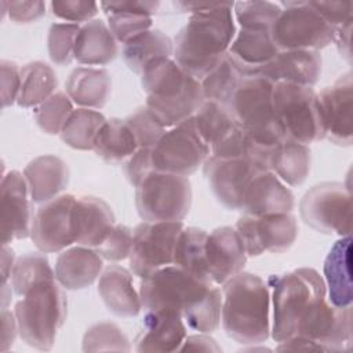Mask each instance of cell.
Instances as JSON below:
<instances>
[{"mask_svg": "<svg viewBox=\"0 0 353 353\" xmlns=\"http://www.w3.org/2000/svg\"><path fill=\"white\" fill-rule=\"evenodd\" d=\"M233 1L215 3L211 8L190 14L174 40V61L201 80L228 52L236 34Z\"/></svg>", "mask_w": 353, "mask_h": 353, "instance_id": "cell-1", "label": "cell"}, {"mask_svg": "<svg viewBox=\"0 0 353 353\" xmlns=\"http://www.w3.org/2000/svg\"><path fill=\"white\" fill-rule=\"evenodd\" d=\"M141 84L148 95L145 106L165 128L193 117L204 102L200 80L171 58L152 61L141 73Z\"/></svg>", "mask_w": 353, "mask_h": 353, "instance_id": "cell-2", "label": "cell"}, {"mask_svg": "<svg viewBox=\"0 0 353 353\" xmlns=\"http://www.w3.org/2000/svg\"><path fill=\"white\" fill-rule=\"evenodd\" d=\"M270 291L259 276L240 272L222 287L221 321L229 338L241 345H258L270 335Z\"/></svg>", "mask_w": 353, "mask_h": 353, "instance_id": "cell-3", "label": "cell"}, {"mask_svg": "<svg viewBox=\"0 0 353 353\" xmlns=\"http://www.w3.org/2000/svg\"><path fill=\"white\" fill-rule=\"evenodd\" d=\"M272 288V338L279 343L295 335L309 309L327 295L324 279L312 268H299L281 276L269 277Z\"/></svg>", "mask_w": 353, "mask_h": 353, "instance_id": "cell-4", "label": "cell"}, {"mask_svg": "<svg viewBox=\"0 0 353 353\" xmlns=\"http://www.w3.org/2000/svg\"><path fill=\"white\" fill-rule=\"evenodd\" d=\"M57 279L33 285L15 303L14 314L23 342L37 350H51L68 316V298Z\"/></svg>", "mask_w": 353, "mask_h": 353, "instance_id": "cell-5", "label": "cell"}, {"mask_svg": "<svg viewBox=\"0 0 353 353\" xmlns=\"http://www.w3.org/2000/svg\"><path fill=\"white\" fill-rule=\"evenodd\" d=\"M274 83L263 76L243 77L226 108L236 124L256 143L273 149L285 139L273 109Z\"/></svg>", "mask_w": 353, "mask_h": 353, "instance_id": "cell-6", "label": "cell"}, {"mask_svg": "<svg viewBox=\"0 0 353 353\" xmlns=\"http://www.w3.org/2000/svg\"><path fill=\"white\" fill-rule=\"evenodd\" d=\"M211 287V280L172 263L141 279L139 298L145 310L172 312L182 317Z\"/></svg>", "mask_w": 353, "mask_h": 353, "instance_id": "cell-7", "label": "cell"}, {"mask_svg": "<svg viewBox=\"0 0 353 353\" xmlns=\"http://www.w3.org/2000/svg\"><path fill=\"white\" fill-rule=\"evenodd\" d=\"M273 109L285 138L303 145L325 138L319 95L312 87L276 83Z\"/></svg>", "mask_w": 353, "mask_h": 353, "instance_id": "cell-8", "label": "cell"}, {"mask_svg": "<svg viewBox=\"0 0 353 353\" xmlns=\"http://www.w3.org/2000/svg\"><path fill=\"white\" fill-rule=\"evenodd\" d=\"M135 205L142 221H182L192 205V185L188 176L153 171L135 190Z\"/></svg>", "mask_w": 353, "mask_h": 353, "instance_id": "cell-9", "label": "cell"}, {"mask_svg": "<svg viewBox=\"0 0 353 353\" xmlns=\"http://www.w3.org/2000/svg\"><path fill=\"white\" fill-rule=\"evenodd\" d=\"M270 34L279 48L319 51L334 43L335 29L310 6L309 1H283Z\"/></svg>", "mask_w": 353, "mask_h": 353, "instance_id": "cell-10", "label": "cell"}, {"mask_svg": "<svg viewBox=\"0 0 353 353\" xmlns=\"http://www.w3.org/2000/svg\"><path fill=\"white\" fill-rule=\"evenodd\" d=\"M302 221L324 234L350 236L352 194L339 182H321L312 186L299 201Z\"/></svg>", "mask_w": 353, "mask_h": 353, "instance_id": "cell-11", "label": "cell"}, {"mask_svg": "<svg viewBox=\"0 0 353 353\" xmlns=\"http://www.w3.org/2000/svg\"><path fill=\"white\" fill-rule=\"evenodd\" d=\"M211 150L200 137L193 117L171 127L152 148L154 171L188 176L199 170Z\"/></svg>", "mask_w": 353, "mask_h": 353, "instance_id": "cell-12", "label": "cell"}, {"mask_svg": "<svg viewBox=\"0 0 353 353\" xmlns=\"http://www.w3.org/2000/svg\"><path fill=\"white\" fill-rule=\"evenodd\" d=\"M182 221L148 222L142 221L132 230V250L128 256L134 276L145 279L153 272L174 263V251Z\"/></svg>", "mask_w": 353, "mask_h": 353, "instance_id": "cell-13", "label": "cell"}, {"mask_svg": "<svg viewBox=\"0 0 353 353\" xmlns=\"http://www.w3.org/2000/svg\"><path fill=\"white\" fill-rule=\"evenodd\" d=\"M237 230L247 256H259L269 252H284L291 248L298 236L296 218L291 214L247 215L243 214L236 222Z\"/></svg>", "mask_w": 353, "mask_h": 353, "instance_id": "cell-14", "label": "cell"}, {"mask_svg": "<svg viewBox=\"0 0 353 353\" xmlns=\"http://www.w3.org/2000/svg\"><path fill=\"white\" fill-rule=\"evenodd\" d=\"M295 335L321 346L323 352L349 350L352 346V306L338 307L321 299L301 320Z\"/></svg>", "mask_w": 353, "mask_h": 353, "instance_id": "cell-15", "label": "cell"}, {"mask_svg": "<svg viewBox=\"0 0 353 353\" xmlns=\"http://www.w3.org/2000/svg\"><path fill=\"white\" fill-rule=\"evenodd\" d=\"M74 200L73 194H59L36 210L30 239L41 252L63 251L74 243Z\"/></svg>", "mask_w": 353, "mask_h": 353, "instance_id": "cell-16", "label": "cell"}, {"mask_svg": "<svg viewBox=\"0 0 353 353\" xmlns=\"http://www.w3.org/2000/svg\"><path fill=\"white\" fill-rule=\"evenodd\" d=\"M203 172L215 199L225 208L239 211L247 186L265 171L245 159L210 156L203 164Z\"/></svg>", "mask_w": 353, "mask_h": 353, "instance_id": "cell-17", "label": "cell"}, {"mask_svg": "<svg viewBox=\"0 0 353 353\" xmlns=\"http://www.w3.org/2000/svg\"><path fill=\"white\" fill-rule=\"evenodd\" d=\"M26 178L18 170L3 174L0 183L1 244L30 237L33 205Z\"/></svg>", "mask_w": 353, "mask_h": 353, "instance_id": "cell-18", "label": "cell"}, {"mask_svg": "<svg viewBox=\"0 0 353 353\" xmlns=\"http://www.w3.org/2000/svg\"><path fill=\"white\" fill-rule=\"evenodd\" d=\"M319 95L325 138L339 146L353 141V79L352 72L341 74Z\"/></svg>", "mask_w": 353, "mask_h": 353, "instance_id": "cell-19", "label": "cell"}, {"mask_svg": "<svg viewBox=\"0 0 353 353\" xmlns=\"http://www.w3.org/2000/svg\"><path fill=\"white\" fill-rule=\"evenodd\" d=\"M244 244L232 226H221L207 234L205 263L212 283L223 284L243 272L247 262Z\"/></svg>", "mask_w": 353, "mask_h": 353, "instance_id": "cell-20", "label": "cell"}, {"mask_svg": "<svg viewBox=\"0 0 353 353\" xmlns=\"http://www.w3.org/2000/svg\"><path fill=\"white\" fill-rule=\"evenodd\" d=\"M295 197L285 183L272 171L258 174L247 186L240 210L247 215L292 212Z\"/></svg>", "mask_w": 353, "mask_h": 353, "instance_id": "cell-21", "label": "cell"}, {"mask_svg": "<svg viewBox=\"0 0 353 353\" xmlns=\"http://www.w3.org/2000/svg\"><path fill=\"white\" fill-rule=\"evenodd\" d=\"M116 225L112 207L101 197L77 196L73 205L74 243L97 248Z\"/></svg>", "mask_w": 353, "mask_h": 353, "instance_id": "cell-22", "label": "cell"}, {"mask_svg": "<svg viewBox=\"0 0 353 353\" xmlns=\"http://www.w3.org/2000/svg\"><path fill=\"white\" fill-rule=\"evenodd\" d=\"M321 55L319 51L285 50L279 51L276 57L265 65L259 76L272 83H291L305 87H313L321 74Z\"/></svg>", "mask_w": 353, "mask_h": 353, "instance_id": "cell-23", "label": "cell"}, {"mask_svg": "<svg viewBox=\"0 0 353 353\" xmlns=\"http://www.w3.org/2000/svg\"><path fill=\"white\" fill-rule=\"evenodd\" d=\"M186 338V324L181 314L146 310L142 328L135 338L137 352H176Z\"/></svg>", "mask_w": 353, "mask_h": 353, "instance_id": "cell-24", "label": "cell"}, {"mask_svg": "<svg viewBox=\"0 0 353 353\" xmlns=\"http://www.w3.org/2000/svg\"><path fill=\"white\" fill-rule=\"evenodd\" d=\"M159 1H101L99 7L106 14L108 26L116 41L124 44L138 34L150 30L152 15L156 14Z\"/></svg>", "mask_w": 353, "mask_h": 353, "instance_id": "cell-25", "label": "cell"}, {"mask_svg": "<svg viewBox=\"0 0 353 353\" xmlns=\"http://www.w3.org/2000/svg\"><path fill=\"white\" fill-rule=\"evenodd\" d=\"M103 259L90 247L65 248L55 262V279L65 290H84L99 279Z\"/></svg>", "mask_w": 353, "mask_h": 353, "instance_id": "cell-26", "label": "cell"}, {"mask_svg": "<svg viewBox=\"0 0 353 353\" xmlns=\"http://www.w3.org/2000/svg\"><path fill=\"white\" fill-rule=\"evenodd\" d=\"M277 52L279 48L272 39L270 30L243 28L236 32L228 50L229 57L244 77L259 74L261 69L268 65Z\"/></svg>", "mask_w": 353, "mask_h": 353, "instance_id": "cell-27", "label": "cell"}, {"mask_svg": "<svg viewBox=\"0 0 353 353\" xmlns=\"http://www.w3.org/2000/svg\"><path fill=\"white\" fill-rule=\"evenodd\" d=\"M98 294L109 312L119 317H135L142 309L132 274L119 265H109L98 279Z\"/></svg>", "mask_w": 353, "mask_h": 353, "instance_id": "cell-28", "label": "cell"}, {"mask_svg": "<svg viewBox=\"0 0 353 353\" xmlns=\"http://www.w3.org/2000/svg\"><path fill=\"white\" fill-rule=\"evenodd\" d=\"M23 175L29 186L32 201L43 204L59 196L68 186L69 167L55 154H43L28 163Z\"/></svg>", "mask_w": 353, "mask_h": 353, "instance_id": "cell-29", "label": "cell"}, {"mask_svg": "<svg viewBox=\"0 0 353 353\" xmlns=\"http://www.w3.org/2000/svg\"><path fill=\"white\" fill-rule=\"evenodd\" d=\"M350 236L334 243L324 261V283L330 303L338 307L352 306L353 290L350 277Z\"/></svg>", "mask_w": 353, "mask_h": 353, "instance_id": "cell-30", "label": "cell"}, {"mask_svg": "<svg viewBox=\"0 0 353 353\" xmlns=\"http://www.w3.org/2000/svg\"><path fill=\"white\" fill-rule=\"evenodd\" d=\"M65 92L81 108L101 109L110 97L112 77L106 69L80 66L68 76Z\"/></svg>", "mask_w": 353, "mask_h": 353, "instance_id": "cell-31", "label": "cell"}, {"mask_svg": "<svg viewBox=\"0 0 353 353\" xmlns=\"http://www.w3.org/2000/svg\"><path fill=\"white\" fill-rule=\"evenodd\" d=\"M117 41L109 26L102 19H92L80 26L76 44L74 59L87 66H102L117 57Z\"/></svg>", "mask_w": 353, "mask_h": 353, "instance_id": "cell-32", "label": "cell"}, {"mask_svg": "<svg viewBox=\"0 0 353 353\" xmlns=\"http://www.w3.org/2000/svg\"><path fill=\"white\" fill-rule=\"evenodd\" d=\"M172 40L159 29L146 30L123 44L121 57L130 70L141 74L143 69L157 58H171Z\"/></svg>", "mask_w": 353, "mask_h": 353, "instance_id": "cell-33", "label": "cell"}, {"mask_svg": "<svg viewBox=\"0 0 353 353\" xmlns=\"http://www.w3.org/2000/svg\"><path fill=\"white\" fill-rule=\"evenodd\" d=\"M270 171L290 186L302 185L310 171V149L285 138L270 153Z\"/></svg>", "mask_w": 353, "mask_h": 353, "instance_id": "cell-34", "label": "cell"}, {"mask_svg": "<svg viewBox=\"0 0 353 353\" xmlns=\"http://www.w3.org/2000/svg\"><path fill=\"white\" fill-rule=\"evenodd\" d=\"M58 85L54 69L41 62L33 61L21 68V85L17 103L21 108H36L50 98Z\"/></svg>", "mask_w": 353, "mask_h": 353, "instance_id": "cell-35", "label": "cell"}, {"mask_svg": "<svg viewBox=\"0 0 353 353\" xmlns=\"http://www.w3.org/2000/svg\"><path fill=\"white\" fill-rule=\"evenodd\" d=\"M138 149L137 141L124 119L112 117L99 130L92 150L108 163L125 161Z\"/></svg>", "mask_w": 353, "mask_h": 353, "instance_id": "cell-36", "label": "cell"}, {"mask_svg": "<svg viewBox=\"0 0 353 353\" xmlns=\"http://www.w3.org/2000/svg\"><path fill=\"white\" fill-rule=\"evenodd\" d=\"M105 123L106 119L101 112L79 108L72 112L59 137L72 149L92 150L97 135Z\"/></svg>", "mask_w": 353, "mask_h": 353, "instance_id": "cell-37", "label": "cell"}, {"mask_svg": "<svg viewBox=\"0 0 353 353\" xmlns=\"http://www.w3.org/2000/svg\"><path fill=\"white\" fill-rule=\"evenodd\" d=\"M207 232L196 226H185L178 236L175 251H174V265L201 277L211 280L207 272L205 263V239ZM212 281V280H211Z\"/></svg>", "mask_w": 353, "mask_h": 353, "instance_id": "cell-38", "label": "cell"}, {"mask_svg": "<svg viewBox=\"0 0 353 353\" xmlns=\"http://www.w3.org/2000/svg\"><path fill=\"white\" fill-rule=\"evenodd\" d=\"M193 120L200 137L208 145L210 150L237 127L229 109L225 105L210 99H204L194 113Z\"/></svg>", "mask_w": 353, "mask_h": 353, "instance_id": "cell-39", "label": "cell"}, {"mask_svg": "<svg viewBox=\"0 0 353 353\" xmlns=\"http://www.w3.org/2000/svg\"><path fill=\"white\" fill-rule=\"evenodd\" d=\"M243 77V73L226 52L221 61L200 80L204 99L216 101L226 106Z\"/></svg>", "mask_w": 353, "mask_h": 353, "instance_id": "cell-40", "label": "cell"}, {"mask_svg": "<svg viewBox=\"0 0 353 353\" xmlns=\"http://www.w3.org/2000/svg\"><path fill=\"white\" fill-rule=\"evenodd\" d=\"M51 279H55V272L51 269L46 252H26L17 258L10 284L12 291L22 296L33 285Z\"/></svg>", "mask_w": 353, "mask_h": 353, "instance_id": "cell-41", "label": "cell"}, {"mask_svg": "<svg viewBox=\"0 0 353 353\" xmlns=\"http://www.w3.org/2000/svg\"><path fill=\"white\" fill-rule=\"evenodd\" d=\"M221 309L222 292L212 285L204 296L182 314V319L189 328L203 334H211L221 324Z\"/></svg>", "mask_w": 353, "mask_h": 353, "instance_id": "cell-42", "label": "cell"}, {"mask_svg": "<svg viewBox=\"0 0 353 353\" xmlns=\"http://www.w3.org/2000/svg\"><path fill=\"white\" fill-rule=\"evenodd\" d=\"M73 110V102L68 94L55 91L43 103L34 108L33 117L43 132L55 135L61 134Z\"/></svg>", "mask_w": 353, "mask_h": 353, "instance_id": "cell-43", "label": "cell"}, {"mask_svg": "<svg viewBox=\"0 0 353 353\" xmlns=\"http://www.w3.org/2000/svg\"><path fill=\"white\" fill-rule=\"evenodd\" d=\"M83 352H130V341L124 331L112 321H99L87 328L83 335Z\"/></svg>", "mask_w": 353, "mask_h": 353, "instance_id": "cell-44", "label": "cell"}, {"mask_svg": "<svg viewBox=\"0 0 353 353\" xmlns=\"http://www.w3.org/2000/svg\"><path fill=\"white\" fill-rule=\"evenodd\" d=\"M233 12L243 29L270 30L281 12V7L272 1H237L233 6Z\"/></svg>", "mask_w": 353, "mask_h": 353, "instance_id": "cell-45", "label": "cell"}, {"mask_svg": "<svg viewBox=\"0 0 353 353\" xmlns=\"http://www.w3.org/2000/svg\"><path fill=\"white\" fill-rule=\"evenodd\" d=\"M80 30L77 23H52L48 29L47 48L50 59L59 66L69 65L74 59V44Z\"/></svg>", "mask_w": 353, "mask_h": 353, "instance_id": "cell-46", "label": "cell"}, {"mask_svg": "<svg viewBox=\"0 0 353 353\" xmlns=\"http://www.w3.org/2000/svg\"><path fill=\"white\" fill-rule=\"evenodd\" d=\"M124 120L137 141L138 149L154 148V145L165 132V127L146 106L135 109Z\"/></svg>", "mask_w": 353, "mask_h": 353, "instance_id": "cell-47", "label": "cell"}, {"mask_svg": "<svg viewBox=\"0 0 353 353\" xmlns=\"http://www.w3.org/2000/svg\"><path fill=\"white\" fill-rule=\"evenodd\" d=\"M94 250L103 261H124L130 256L132 250V230L125 225L116 223L106 239Z\"/></svg>", "mask_w": 353, "mask_h": 353, "instance_id": "cell-48", "label": "cell"}, {"mask_svg": "<svg viewBox=\"0 0 353 353\" xmlns=\"http://www.w3.org/2000/svg\"><path fill=\"white\" fill-rule=\"evenodd\" d=\"M51 11L55 17L68 23H80L92 21L98 14V3L85 0H55L50 3Z\"/></svg>", "mask_w": 353, "mask_h": 353, "instance_id": "cell-49", "label": "cell"}, {"mask_svg": "<svg viewBox=\"0 0 353 353\" xmlns=\"http://www.w3.org/2000/svg\"><path fill=\"white\" fill-rule=\"evenodd\" d=\"M154 171L152 160V148L137 149L124 161V174L132 186H138Z\"/></svg>", "mask_w": 353, "mask_h": 353, "instance_id": "cell-50", "label": "cell"}, {"mask_svg": "<svg viewBox=\"0 0 353 353\" xmlns=\"http://www.w3.org/2000/svg\"><path fill=\"white\" fill-rule=\"evenodd\" d=\"M1 81V106L3 109L17 102L21 85V68L11 61L1 59L0 62Z\"/></svg>", "mask_w": 353, "mask_h": 353, "instance_id": "cell-51", "label": "cell"}, {"mask_svg": "<svg viewBox=\"0 0 353 353\" xmlns=\"http://www.w3.org/2000/svg\"><path fill=\"white\" fill-rule=\"evenodd\" d=\"M310 6L323 17L334 29L352 19V1H309Z\"/></svg>", "mask_w": 353, "mask_h": 353, "instance_id": "cell-52", "label": "cell"}, {"mask_svg": "<svg viewBox=\"0 0 353 353\" xmlns=\"http://www.w3.org/2000/svg\"><path fill=\"white\" fill-rule=\"evenodd\" d=\"M7 14L17 23H30L46 14V3L41 0L7 1Z\"/></svg>", "mask_w": 353, "mask_h": 353, "instance_id": "cell-53", "label": "cell"}, {"mask_svg": "<svg viewBox=\"0 0 353 353\" xmlns=\"http://www.w3.org/2000/svg\"><path fill=\"white\" fill-rule=\"evenodd\" d=\"M18 332V324L15 314L7 307L1 309V343L0 352H7L15 342Z\"/></svg>", "mask_w": 353, "mask_h": 353, "instance_id": "cell-54", "label": "cell"}, {"mask_svg": "<svg viewBox=\"0 0 353 353\" xmlns=\"http://www.w3.org/2000/svg\"><path fill=\"white\" fill-rule=\"evenodd\" d=\"M185 350H194V352H221V346L212 339L208 334H196V335H189L185 338L182 342L179 352Z\"/></svg>", "mask_w": 353, "mask_h": 353, "instance_id": "cell-55", "label": "cell"}, {"mask_svg": "<svg viewBox=\"0 0 353 353\" xmlns=\"http://www.w3.org/2000/svg\"><path fill=\"white\" fill-rule=\"evenodd\" d=\"M352 22L353 18L345 22L342 26L335 29L334 34V43L336 44V48L343 59L347 62L352 61V50H350V36H352Z\"/></svg>", "mask_w": 353, "mask_h": 353, "instance_id": "cell-56", "label": "cell"}, {"mask_svg": "<svg viewBox=\"0 0 353 353\" xmlns=\"http://www.w3.org/2000/svg\"><path fill=\"white\" fill-rule=\"evenodd\" d=\"M15 261H17V258H15L14 250L11 247H8V244H3V247H1V279H3V281L10 280Z\"/></svg>", "mask_w": 353, "mask_h": 353, "instance_id": "cell-57", "label": "cell"}, {"mask_svg": "<svg viewBox=\"0 0 353 353\" xmlns=\"http://www.w3.org/2000/svg\"><path fill=\"white\" fill-rule=\"evenodd\" d=\"M11 285V284H10ZM8 285V281H3V287H1V306L6 307L7 303L11 301V288Z\"/></svg>", "mask_w": 353, "mask_h": 353, "instance_id": "cell-58", "label": "cell"}]
</instances>
